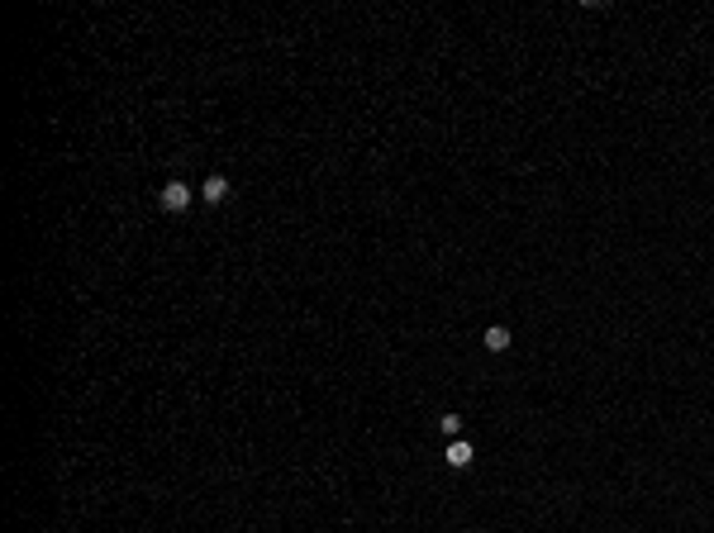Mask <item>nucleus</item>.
I'll use <instances>...</instances> for the list:
<instances>
[{"label":"nucleus","instance_id":"obj_1","mask_svg":"<svg viewBox=\"0 0 714 533\" xmlns=\"http://www.w3.org/2000/svg\"><path fill=\"white\" fill-rule=\"evenodd\" d=\"M158 200H162V209H171V214H181V209H186V205H191V200H196V191H191V186H186L181 176H171L167 186L158 191Z\"/></svg>","mask_w":714,"mask_h":533},{"label":"nucleus","instance_id":"obj_2","mask_svg":"<svg viewBox=\"0 0 714 533\" xmlns=\"http://www.w3.org/2000/svg\"><path fill=\"white\" fill-rule=\"evenodd\" d=\"M200 200H210V205H224L229 200V176H205V186H200Z\"/></svg>","mask_w":714,"mask_h":533},{"label":"nucleus","instance_id":"obj_3","mask_svg":"<svg viewBox=\"0 0 714 533\" xmlns=\"http://www.w3.org/2000/svg\"><path fill=\"white\" fill-rule=\"evenodd\" d=\"M471 457H476V448H471L467 438H453V443H448V467H453V471L471 467Z\"/></svg>","mask_w":714,"mask_h":533},{"label":"nucleus","instance_id":"obj_4","mask_svg":"<svg viewBox=\"0 0 714 533\" xmlns=\"http://www.w3.org/2000/svg\"><path fill=\"white\" fill-rule=\"evenodd\" d=\"M505 348H509V328L491 324V328H486V353H505Z\"/></svg>","mask_w":714,"mask_h":533},{"label":"nucleus","instance_id":"obj_5","mask_svg":"<svg viewBox=\"0 0 714 533\" xmlns=\"http://www.w3.org/2000/svg\"><path fill=\"white\" fill-rule=\"evenodd\" d=\"M438 429H443V438H458V433H462V414H443Z\"/></svg>","mask_w":714,"mask_h":533}]
</instances>
